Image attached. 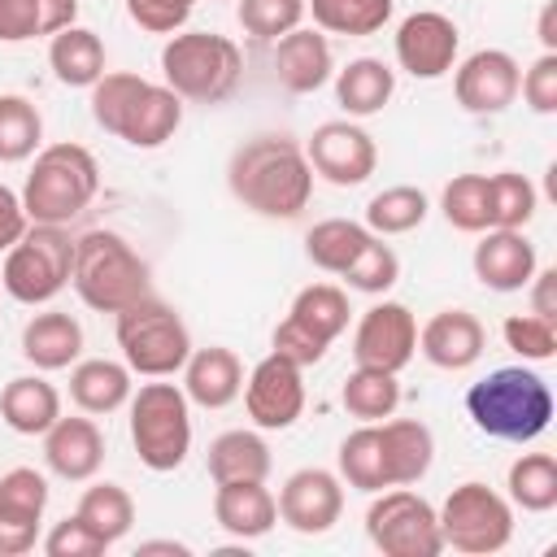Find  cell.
Listing matches in <instances>:
<instances>
[{
	"instance_id": "1",
	"label": "cell",
	"mask_w": 557,
	"mask_h": 557,
	"mask_svg": "<svg viewBox=\"0 0 557 557\" xmlns=\"http://www.w3.org/2000/svg\"><path fill=\"white\" fill-rule=\"evenodd\" d=\"M226 187L257 218H278V222L300 218L313 196V170L305 144H296L292 135L244 139L226 161Z\"/></svg>"
},
{
	"instance_id": "2",
	"label": "cell",
	"mask_w": 557,
	"mask_h": 557,
	"mask_svg": "<svg viewBox=\"0 0 557 557\" xmlns=\"http://www.w3.org/2000/svg\"><path fill=\"white\" fill-rule=\"evenodd\" d=\"M87 91L96 126L131 148H161L183 126V100L165 83H148L126 70H104Z\"/></svg>"
},
{
	"instance_id": "3",
	"label": "cell",
	"mask_w": 557,
	"mask_h": 557,
	"mask_svg": "<svg viewBox=\"0 0 557 557\" xmlns=\"http://www.w3.org/2000/svg\"><path fill=\"white\" fill-rule=\"evenodd\" d=\"M474 426L505 444H531L553 422V387L531 366H500L466 392Z\"/></svg>"
},
{
	"instance_id": "4",
	"label": "cell",
	"mask_w": 557,
	"mask_h": 557,
	"mask_svg": "<svg viewBox=\"0 0 557 557\" xmlns=\"http://www.w3.org/2000/svg\"><path fill=\"white\" fill-rule=\"evenodd\" d=\"M70 287L96 313H122L139 296H148V261L117 231H83L74 239Z\"/></svg>"
},
{
	"instance_id": "5",
	"label": "cell",
	"mask_w": 557,
	"mask_h": 557,
	"mask_svg": "<svg viewBox=\"0 0 557 557\" xmlns=\"http://www.w3.org/2000/svg\"><path fill=\"white\" fill-rule=\"evenodd\" d=\"M100 191V165L83 144H48L35 152L26 187H22V209L30 222L65 226L74 222Z\"/></svg>"
},
{
	"instance_id": "6",
	"label": "cell",
	"mask_w": 557,
	"mask_h": 557,
	"mask_svg": "<svg viewBox=\"0 0 557 557\" xmlns=\"http://www.w3.org/2000/svg\"><path fill=\"white\" fill-rule=\"evenodd\" d=\"M165 87L191 104H222L244 74V52L235 39L213 30H174L161 48Z\"/></svg>"
},
{
	"instance_id": "7",
	"label": "cell",
	"mask_w": 557,
	"mask_h": 557,
	"mask_svg": "<svg viewBox=\"0 0 557 557\" xmlns=\"http://www.w3.org/2000/svg\"><path fill=\"white\" fill-rule=\"evenodd\" d=\"M131 444L152 474H170L191 453V400L178 383H144L131 392Z\"/></svg>"
},
{
	"instance_id": "8",
	"label": "cell",
	"mask_w": 557,
	"mask_h": 557,
	"mask_svg": "<svg viewBox=\"0 0 557 557\" xmlns=\"http://www.w3.org/2000/svg\"><path fill=\"white\" fill-rule=\"evenodd\" d=\"M113 318H117V326H113L117 348H122V361L131 366V374L170 379L183 370V361L191 352V335H187V322L165 300H157L148 292Z\"/></svg>"
},
{
	"instance_id": "9",
	"label": "cell",
	"mask_w": 557,
	"mask_h": 557,
	"mask_svg": "<svg viewBox=\"0 0 557 557\" xmlns=\"http://www.w3.org/2000/svg\"><path fill=\"white\" fill-rule=\"evenodd\" d=\"M74 270V239L65 226L30 222L26 235L4 252L0 283L17 305H48L70 287Z\"/></svg>"
},
{
	"instance_id": "10",
	"label": "cell",
	"mask_w": 557,
	"mask_h": 557,
	"mask_svg": "<svg viewBox=\"0 0 557 557\" xmlns=\"http://www.w3.org/2000/svg\"><path fill=\"white\" fill-rule=\"evenodd\" d=\"M348 292L335 283H309L296 292L287 318L274 326L270 335V352L287 357L292 366H318L326 357V348L348 331Z\"/></svg>"
},
{
	"instance_id": "11",
	"label": "cell",
	"mask_w": 557,
	"mask_h": 557,
	"mask_svg": "<svg viewBox=\"0 0 557 557\" xmlns=\"http://www.w3.org/2000/svg\"><path fill=\"white\" fill-rule=\"evenodd\" d=\"M440 518V540L453 553L466 557H492L513 540V505L487 483H457L444 505L435 509Z\"/></svg>"
},
{
	"instance_id": "12",
	"label": "cell",
	"mask_w": 557,
	"mask_h": 557,
	"mask_svg": "<svg viewBox=\"0 0 557 557\" xmlns=\"http://www.w3.org/2000/svg\"><path fill=\"white\" fill-rule=\"evenodd\" d=\"M366 535L383 557H440L444 553L435 505L409 487L374 492L366 509Z\"/></svg>"
},
{
	"instance_id": "13",
	"label": "cell",
	"mask_w": 557,
	"mask_h": 557,
	"mask_svg": "<svg viewBox=\"0 0 557 557\" xmlns=\"http://www.w3.org/2000/svg\"><path fill=\"white\" fill-rule=\"evenodd\" d=\"M305 157H309V170L318 178H326L331 187H361L379 165V148H374L370 131L348 117L313 126Z\"/></svg>"
},
{
	"instance_id": "14",
	"label": "cell",
	"mask_w": 557,
	"mask_h": 557,
	"mask_svg": "<svg viewBox=\"0 0 557 557\" xmlns=\"http://www.w3.org/2000/svg\"><path fill=\"white\" fill-rule=\"evenodd\" d=\"M418 352V318L400 300H379L361 313L352 331V361L370 370L400 374Z\"/></svg>"
},
{
	"instance_id": "15",
	"label": "cell",
	"mask_w": 557,
	"mask_h": 557,
	"mask_svg": "<svg viewBox=\"0 0 557 557\" xmlns=\"http://www.w3.org/2000/svg\"><path fill=\"white\" fill-rule=\"evenodd\" d=\"M274 505H278V522L292 527L296 535H326L344 513V479L322 466H305L287 474Z\"/></svg>"
},
{
	"instance_id": "16",
	"label": "cell",
	"mask_w": 557,
	"mask_h": 557,
	"mask_svg": "<svg viewBox=\"0 0 557 557\" xmlns=\"http://www.w3.org/2000/svg\"><path fill=\"white\" fill-rule=\"evenodd\" d=\"M244 409H248L252 426H261V431H287L305 413V379H300V366H292L278 352L261 357L252 366V374L244 379Z\"/></svg>"
},
{
	"instance_id": "17",
	"label": "cell",
	"mask_w": 557,
	"mask_h": 557,
	"mask_svg": "<svg viewBox=\"0 0 557 557\" xmlns=\"http://www.w3.org/2000/svg\"><path fill=\"white\" fill-rule=\"evenodd\" d=\"M461 30L435 9H418L396 26V65L413 78H444L457 65Z\"/></svg>"
},
{
	"instance_id": "18",
	"label": "cell",
	"mask_w": 557,
	"mask_h": 557,
	"mask_svg": "<svg viewBox=\"0 0 557 557\" xmlns=\"http://www.w3.org/2000/svg\"><path fill=\"white\" fill-rule=\"evenodd\" d=\"M522 65L505 48H479L453 65V91L466 113H505L518 100Z\"/></svg>"
},
{
	"instance_id": "19",
	"label": "cell",
	"mask_w": 557,
	"mask_h": 557,
	"mask_svg": "<svg viewBox=\"0 0 557 557\" xmlns=\"http://www.w3.org/2000/svg\"><path fill=\"white\" fill-rule=\"evenodd\" d=\"M487 348V331L470 309H440L418 326V352L435 370H470Z\"/></svg>"
},
{
	"instance_id": "20",
	"label": "cell",
	"mask_w": 557,
	"mask_h": 557,
	"mask_svg": "<svg viewBox=\"0 0 557 557\" xmlns=\"http://www.w3.org/2000/svg\"><path fill=\"white\" fill-rule=\"evenodd\" d=\"M474 278L487 287V292H522L531 283V274L540 270V257H535V244L522 235V231H483V239L474 244Z\"/></svg>"
},
{
	"instance_id": "21",
	"label": "cell",
	"mask_w": 557,
	"mask_h": 557,
	"mask_svg": "<svg viewBox=\"0 0 557 557\" xmlns=\"http://www.w3.org/2000/svg\"><path fill=\"white\" fill-rule=\"evenodd\" d=\"M44 461L65 483H87L104 466V435L91 418H57L44 431Z\"/></svg>"
},
{
	"instance_id": "22",
	"label": "cell",
	"mask_w": 557,
	"mask_h": 557,
	"mask_svg": "<svg viewBox=\"0 0 557 557\" xmlns=\"http://www.w3.org/2000/svg\"><path fill=\"white\" fill-rule=\"evenodd\" d=\"M274 74L292 96H309L318 87L331 83L335 74V57H331V39L313 26H296L283 39H274Z\"/></svg>"
},
{
	"instance_id": "23",
	"label": "cell",
	"mask_w": 557,
	"mask_h": 557,
	"mask_svg": "<svg viewBox=\"0 0 557 557\" xmlns=\"http://www.w3.org/2000/svg\"><path fill=\"white\" fill-rule=\"evenodd\" d=\"M379 431V448H383V474L387 487H409L422 483L431 461H435V435L426 422L418 418H383L374 422Z\"/></svg>"
},
{
	"instance_id": "24",
	"label": "cell",
	"mask_w": 557,
	"mask_h": 557,
	"mask_svg": "<svg viewBox=\"0 0 557 557\" xmlns=\"http://www.w3.org/2000/svg\"><path fill=\"white\" fill-rule=\"evenodd\" d=\"M213 522L235 535V540H261L274 531L278 522V505L274 492L265 487V479H235V483H218L213 492Z\"/></svg>"
},
{
	"instance_id": "25",
	"label": "cell",
	"mask_w": 557,
	"mask_h": 557,
	"mask_svg": "<svg viewBox=\"0 0 557 557\" xmlns=\"http://www.w3.org/2000/svg\"><path fill=\"white\" fill-rule=\"evenodd\" d=\"M183 392L200 409H226L244 392V366H239V357L231 348H222V344L191 348L187 361H183Z\"/></svg>"
},
{
	"instance_id": "26",
	"label": "cell",
	"mask_w": 557,
	"mask_h": 557,
	"mask_svg": "<svg viewBox=\"0 0 557 557\" xmlns=\"http://www.w3.org/2000/svg\"><path fill=\"white\" fill-rule=\"evenodd\" d=\"M83 352V326L65 309H44L22 326V357L35 370H65Z\"/></svg>"
},
{
	"instance_id": "27",
	"label": "cell",
	"mask_w": 557,
	"mask_h": 557,
	"mask_svg": "<svg viewBox=\"0 0 557 557\" xmlns=\"http://www.w3.org/2000/svg\"><path fill=\"white\" fill-rule=\"evenodd\" d=\"M131 366L126 361H113V357H87L70 370V400L91 413V418H104L113 409H122L131 400Z\"/></svg>"
},
{
	"instance_id": "28",
	"label": "cell",
	"mask_w": 557,
	"mask_h": 557,
	"mask_svg": "<svg viewBox=\"0 0 557 557\" xmlns=\"http://www.w3.org/2000/svg\"><path fill=\"white\" fill-rule=\"evenodd\" d=\"M0 418L17 435H44L61 418V392L39 374H17L0 392Z\"/></svg>"
},
{
	"instance_id": "29",
	"label": "cell",
	"mask_w": 557,
	"mask_h": 557,
	"mask_svg": "<svg viewBox=\"0 0 557 557\" xmlns=\"http://www.w3.org/2000/svg\"><path fill=\"white\" fill-rule=\"evenodd\" d=\"M392 91H396V70L383 65L379 57H357L335 74V100L348 117H370L387 109Z\"/></svg>"
},
{
	"instance_id": "30",
	"label": "cell",
	"mask_w": 557,
	"mask_h": 557,
	"mask_svg": "<svg viewBox=\"0 0 557 557\" xmlns=\"http://www.w3.org/2000/svg\"><path fill=\"white\" fill-rule=\"evenodd\" d=\"M48 65H52L57 83H65V87H91L104 74V44H100L96 30H87V26L74 22V26H65V30L52 35Z\"/></svg>"
},
{
	"instance_id": "31",
	"label": "cell",
	"mask_w": 557,
	"mask_h": 557,
	"mask_svg": "<svg viewBox=\"0 0 557 557\" xmlns=\"http://www.w3.org/2000/svg\"><path fill=\"white\" fill-rule=\"evenodd\" d=\"M78 0H0V44H26L74 26Z\"/></svg>"
},
{
	"instance_id": "32",
	"label": "cell",
	"mask_w": 557,
	"mask_h": 557,
	"mask_svg": "<svg viewBox=\"0 0 557 557\" xmlns=\"http://www.w3.org/2000/svg\"><path fill=\"white\" fill-rule=\"evenodd\" d=\"M270 474V444L257 431H222L209 444V479L235 483V479H265Z\"/></svg>"
},
{
	"instance_id": "33",
	"label": "cell",
	"mask_w": 557,
	"mask_h": 557,
	"mask_svg": "<svg viewBox=\"0 0 557 557\" xmlns=\"http://www.w3.org/2000/svg\"><path fill=\"white\" fill-rule=\"evenodd\" d=\"M431 213V200L422 187L413 183H396V187H383L370 196L366 205V231L370 235H409L426 222Z\"/></svg>"
},
{
	"instance_id": "34",
	"label": "cell",
	"mask_w": 557,
	"mask_h": 557,
	"mask_svg": "<svg viewBox=\"0 0 557 557\" xmlns=\"http://www.w3.org/2000/svg\"><path fill=\"white\" fill-rule=\"evenodd\" d=\"M366 244H370L366 222L326 218V222H318V226L305 235V257H309L318 270H326V274H344V270L357 261V252H361Z\"/></svg>"
},
{
	"instance_id": "35",
	"label": "cell",
	"mask_w": 557,
	"mask_h": 557,
	"mask_svg": "<svg viewBox=\"0 0 557 557\" xmlns=\"http://www.w3.org/2000/svg\"><path fill=\"white\" fill-rule=\"evenodd\" d=\"M505 487H509V505H518L527 513H548L557 505V457L553 453H522L509 466Z\"/></svg>"
},
{
	"instance_id": "36",
	"label": "cell",
	"mask_w": 557,
	"mask_h": 557,
	"mask_svg": "<svg viewBox=\"0 0 557 557\" xmlns=\"http://www.w3.org/2000/svg\"><path fill=\"white\" fill-rule=\"evenodd\" d=\"M339 405H344L352 418H361V422H383V418H392L396 405H400V383H396V374H387V370L357 366V370L344 379V387H339Z\"/></svg>"
},
{
	"instance_id": "37",
	"label": "cell",
	"mask_w": 557,
	"mask_h": 557,
	"mask_svg": "<svg viewBox=\"0 0 557 557\" xmlns=\"http://www.w3.org/2000/svg\"><path fill=\"white\" fill-rule=\"evenodd\" d=\"M392 0H305V13L326 35H374L392 22Z\"/></svg>"
},
{
	"instance_id": "38",
	"label": "cell",
	"mask_w": 557,
	"mask_h": 557,
	"mask_svg": "<svg viewBox=\"0 0 557 557\" xmlns=\"http://www.w3.org/2000/svg\"><path fill=\"white\" fill-rule=\"evenodd\" d=\"M335 461H339V479H344L348 487L370 492V496L387 487V474H383V448H379V431H374V422H361L357 431H348V435L339 440Z\"/></svg>"
},
{
	"instance_id": "39",
	"label": "cell",
	"mask_w": 557,
	"mask_h": 557,
	"mask_svg": "<svg viewBox=\"0 0 557 557\" xmlns=\"http://www.w3.org/2000/svg\"><path fill=\"white\" fill-rule=\"evenodd\" d=\"M104 544H117L131 527H135V500L122 483H91L83 496H78V509H74Z\"/></svg>"
},
{
	"instance_id": "40",
	"label": "cell",
	"mask_w": 557,
	"mask_h": 557,
	"mask_svg": "<svg viewBox=\"0 0 557 557\" xmlns=\"http://www.w3.org/2000/svg\"><path fill=\"white\" fill-rule=\"evenodd\" d=\"M39 139H44V117L39 109L17 96V91H4L0 96V165H17V161H30L39 152Z\"/></svg>"
},
{
	"instance_id": "41",
	"label": "cell",
	"mask_w": 557,
	"mask_h": 557,
	"mask_svg": "<svg viewBox=\"0 0 557 557\" xmlns=\"http://www.w3.org/2000/svg\"><path fill=\"white\" fill-rule=\"evenodd\" d=\"M535 205H540V191H535V183L527 174H518V170L487 174V213H492V226L522 231L535 218Z\"/></svg>"
},
{
	"instance_id": "42",
	"label": "cell",
	"mask_w": 557,
	"mask_h": 557,
	"mask_svg": "<svg viewBox=\"0 0 557 557\" xmlns=\"http://www.w3.org/2000/svg\"><path fill=\"white\" fill-rule=\"evenodd\" d=\"M440 209H444V222L453 231L483 235L492 226V213H487V174H457V178H448L444 191H440Z\"/></svg>"
},
{
	"instance_id": "43",
	"label": "cell",
	"mask_w": 557,
	"mask_h": 557,
	"mask_svg": "<svg viewBox=\"0 0 557 557\" xmlns=\"http://www.w3.org/2000/svg\"><path fill=\"white\" fill-rule=\"evenodd\" d=\"M352 292H366V296H383L396 278H400V257L392 252V244H383V235H370V244L357 252V261L339 274Z\"/></svg>"
},
{
	"instance_id": "44",
	"label": "cell",
	"mask_w": 557,
	"mask_h": 557,
	"mask_svg": "<svg viewBox=\"0 0 557 557\" xmlns=\"http://www.w3.org/2000/svg\"><path fill=\"white\" fill-rule=\"evenodd\" d=\"M235 17L252 39L274 44L305 22V0H239Z\"/></svg>"
},
{
	"instance_id": "45",
	"label": "cell",
	"mask_w": 557,
	"mask_h": 557,
	"mask_svg": "<svg viewBox=\"0 0 557 557\" xmlns=\"http://www.w3.org/2000/svg\"><path fill=\"white\" fill-rule=\"evenodd\" d=\"M505 348H513L522 361H548L557 357V322L540 318V313H509L505 326Z\"/></svg>"
},
{
	"instance_id": "46",
	"label": "cell",
	"mask_w": 557,
	"mask_h": 557,
	"mask_svg": "<svg viewBox=\"0 0 557 557\" xmlns=\"http://www.w3.org/2000/svg\"><path fill=\"white\" fill-rule=\"evenodd\" d=\"M0 505L44 522V509H48V479H44L39 470H30V466L4 470V474H0Z\"/></svg>"
},
{
	"instance_id": "47",
	"label": "cell",
	"mask_w": 557,
	"mask_h": 557,
	"mask_svg": "<svg viewBox=\"0 0 557 557\" xmlns=\"http://www.w3.org/2000/svg\"><path fill=\"white\" fill-rule=\"evenodd\" d=\"M196 0H126V17L148 35H174L187 26Z\"/></svg>"
},
{
	"instance_id": "48",
	"label": "cell",
	"mask_w": 557,
	"mask_h": 557,
	"mask_svg": "<svg viewBox=\"0 0 557 557\" xmlns=\"http://www.w3.org/2000/svg\"><path fill=\"white\" fill-rule=\"evenodd\" d=\"M518 91H522V100H527L531 113H544V117L557 113V52H540L527 65Z\"/></svg>"
},
{
	"instance_id": "49",
	"label": "cell",
	"mask_w": 557,
	"mask_h": 557,
	"mask_svg": "<svg viewBox=\"0 0 557 557\" xmlns=\"http://www.w3.org/2000/svg\"><path fill=\"white\" fill-rule=\"evenodd\" d=\"M109 544L74 513V518H61L48 535H44V553L48 557H96V553H104Z\"/></svg>"
},
{
	"instance_id": "50",
	"label": "cell",
	"mask_w": 557,
	"mask_h": 557,
	"mask_svg": "<svg viewBox=\"0 0 557 557\" xmlns=\"http://www.w3.org/2000/svg\"><path fill=\"white\" fill-rule=\"evenodd\" d=\"M35 540H39V518L0 505V557H22L35 548Z\"/></svg>"
},
{
	"instance_id": "51",
	"label": "cell",
	"mask_w": 557,
	"mask_h": 557,
	"mask_svg": "<svg viewBox=\"0 0 557 557\" xmlns=\"http://www.w3.org/2000/svg\"><path fill=\"white\" fill-rule=\"evenodd\" d=\"M26 226H30V218H26V209H22V196L0 183V252H9V248L26 235Z\"/></svg>"
},
{
	"instance_id": "52",
	"label": "cell",
	"mask_w": 557,
	"mask_h": 557,
	"mask_svg": "<svg viewBox=\"0 0 557 557\" xmlns=\"http://www.w3.org/2000/svg\"><path fill=\"white\" fill-rule=\"evenodd\" d=\"M527 287H531V313H540V318H553V322H557V270H553V265L535 270Z\"/></svg>"
},
{
	"instance_id": "53",
	"label": "cell",
	"mask_w": 557,
	"mask_h": 557,
	"mask_svg": "<svg viewBox=\"0 0 557 557\" xmlns=\"http://www.w3.org/2000/svg\"><path fill=\"white\" fill-rule=\"evenodd\" d=\"M535 35L544 44V52H557V4H544L540 9V22H535Z\"/></svg>"
},
{
	"instance_id": "54",
	"label": "cell",
	"mask_w": 557,
	"mask_h": 557,
	"mask_svg": "<svg viewBox=\"0 0 557 557\" xmlns=\"http://www.w3.org/2000/svg\"><path fill=\"white\" fill-rule=\"evenodd\" d=\"M139 553H187V544H174V540H148V544H139Z\"/></svg>"
}]
</instances>
